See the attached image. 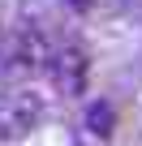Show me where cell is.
Listing matches in <instances>:
<instances>
[{"label": "cell", "instance_id": "obj_1", "mask_svg": "<svg viewBox=\"0 0 142 146\" xmlns=\"http://www.w3.org/2000/svg\"><path fill=\"white\" fill-rule=\"evenodd\" d=\"M39 120H43V99L30 86L0 90V142H22Z\"/></svg>", "mask_w": 142, "mask_h": 146}, {"label": "cell", "instance_id": "obj_3", "mask_svg": "<svg viewBox=\"0 0 142 146\" xmlns=\"http://www.w3.org/2000/svg\"><path fill=\"white\" fill-rule=\"evenodd\" d=\"M112 129H116V108L108 99H95L82 108L78 116V129H73V146H108L112 142Z\"/></svg>", "mask_w": 142, "mask_h": 146}, {"label": "cell", "instance_id": "obj_4", "mask_svg": "<svg viewBox=\"0 0 142 146\" xmlns=\"http://www.w3.org/2000/svg\"><path fill=\"white\" fill-rule=\"evenodd\" d=\"M47 60H52V47L39 26H26L22 35H13V56H9L13 69H47Z\"/></svg>", "mask_w": 142, "mask_h": 146}, {"label": "cell", "instance_id": "obj_2", "mask_svg": "<svg viewBox=\"0 0 142 146\" xmlns=\"http://www.w3.org/2000/svg\"><path fill=\"white\" fill-rule=\"evenodd\" d=\"M47 69H52V82H56L60 95H82L86 82H91V56H86L73 39H65L60 47H52Z\"/></svg>", "mask_w": 142, "mask_h": 146}, {"label": "cell", "instance_id": "obj_5", "mask_svg": "<svg viewBox=\"0 0 142 146\" xmlns=\"http://www.w3.org/2000/svg\"><path fill=\"white\" fill-rule=\"evenodd\" d=\"M65 5L73 9V13H86V9H91V0H65Z\"/></svg>", "mask_w": 142, "mask_h": 146}]
</instances>
